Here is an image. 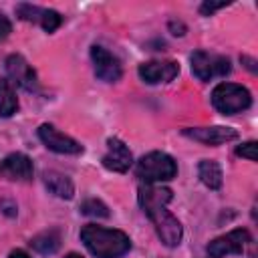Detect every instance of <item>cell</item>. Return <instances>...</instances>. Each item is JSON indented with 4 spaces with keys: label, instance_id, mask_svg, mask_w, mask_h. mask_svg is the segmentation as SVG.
Masks as SVG:
<instances>
[{
    "label": "cell",
    "instance_id": "15",
    "mask_svg": "<svg viewBox=\"0 0 258 258\" xmlns=\"http://www.w3.org/2000/svg\"><path fill=\"white\" fill-rule=\"evenodd\" d=\"M44 185L48 187L50 194H54L56 198H62V200H71L75 194V185H73L71 177L60 171H44Z\"/></svg>",
    "mask_w": 258,
    "mask_h": 258
},
{
    "label": "cell",
    "instance_id": "2",
    "mask_svg": "<svg viewBox=\"0 0 258 258\" xmlns=\"http://www.w3.org/2000/svg\"><path fill=\"white\" fill-rule=\"evenodd\" d=\"M135 173L145 183L169 181V179H173L177 175V163L173 161L171 155H167L163 151H151V153L143 155L137 161Z\"/></svg>",
    "mask_w": 258,
    "mask_h": 258
},
{
    "label": "cell",
    "instance_id": "5",
    "mask_svg": "<svg viewBox=\"0 0 258 258\" xmlns=\"http://www.w3.org/2000/svg\"><path fill=\"white\" fill-rule=\"evenodd\" d=\"M147 218L153 222L155 232H157L159 240H161L165 246L173 248V246H177V244L181 242V234H183L181 224H179V220H177L167 208L155 210V212H151Z\"/></svg>",
    "mask_w": 258,
    "mask_h": 258
},
{
    "label": "cell",
    "instance_id": "23",
    "mask_svg": "<svg viewBox=\"0 0 258 258\" xmlns=\"http://www.w3.org/2000/svg\"><path fill=\"white\" fill-rule=\"evenodd\" d=\"M228 2H204L202 6H200V12L204 14V16H210V14H214L216 10H220V8H224Z\"/></svg>",
    "mask_w": 258,
    "mask_h": 258
},
{
    "label": "cell",
    "instance_id": "28",
    "mask_svg": "<svg viewBox=\"0 0 258 258\" xmlns=\"http://www.w3.org/2000/svg\"><path fill=\"white\" fill-rule=\"evenodd\" d=\"M64 258H83V256H81V254H75V252H71V254H67Z\"/></svg>",
    "mask_w": 258,
    "mask_h": 258
},
{
    "label": "cell",
    "instance_id": "18",
    "mask_svg": "<svg viewBox=\"0 0 258 258\" xmlns=\"http://www.w3.org/2000/svg\"><path fill=\"white\" fill-rule=\"evenodd\" d=\"M18 109V99L8 81L0 83V117H10Z\"/></svg>",
    "mask_w": 258,
    "mask_h": 258
},
{
    "label": "cell",
    "instance_id": "7",
    "mask_svg": "<svg viewBox=\"0 0 258 258\" xmlns=\"http://www.w3.org/2000/svg\"><path fill=\"white\" fill-rule=\"evenodd\" d=\"M38 137L54 153H64V155H79V153H83V145L79 141H75L73 137L60 133L58 129H54L48 123H42L38 127Z\"/></svg>",
    "mask_w": 258,
    "mask_h": 258
},
{
    "label": "cell",
    "instance_id": "24",
    "mask_svg": "<svg viewBox=\"0 0 258 258\" xmlns=\"http://www.w3.org/2000/svg\"><path fill=\"white\" fill-rule=\"evenodd\" d=\"M10 32H12V24H10V20H8L4 14H0V40L8 38Z\"/></svg>",
    "mask_w": 258,
    "mask_h": 258
},
{
    "label": "cell",
    "instance_id": "20",
    "mask_svg": "<svg viewBox=\"0 0 258 258\" xmlns=\"http://www.w3.org/2000/svg\"><path fill=\"white\" fill-rule=\"evenodd\" d=\"M44 10L46 8H40V6H34V4H18L16 6L18 18L28 20V22H38V24H40V20L44 16Z\"/></svg>",
    "mask_w": 258,
    "mask_h": 258
},
{
    "label": "cell",
    "instance_id": "27",
    "mask_svg": "<svg viewBox=\"0 0 258 258\" xmlns=\"http://www.w3.org/2000/svg\"><path fill=\"white\" fill-rule=\"evenodd\" d=\"M242 62H246V67H248V69H250L252 73H256V67H254L256 62H254L252 58H248V56H242Z\"/></svg>",
    "mask_w": 258,
    "mask_h": 258
},
{
    "label": "cell",
    "instance_id": "3",
    "mask_svg": "<svg viewBox=\"0 0 258 258\" xmlns=\"http://www.w3.org/2000/svg\"><path fill=\"white\" fill-rule=\"evenodd\" d=\"M212 105L222 115H234L246 111L252 105V95L246 87L236 83H220L212 91Z\"/></svg>",
    "mask_w": 258,
    "mask_h": 258
},
{
    "label": "cell",
    "instance_id": "10",
    "mask_svg": "<svg viewBox=\"0 0 258 258\" xmlns=\"http://www.w3.org/2000/svg\"><path fill=\"white\" fill-rule=\"evenodd\" d=\"M179 75V64L175 60H149L139 64V77L147 85L169 83Z\"/></svg>",
    "mask_w": 258,
    "mask_h": 258
},
{
    "label": "cell",
    "instance_id": "6",
    "mask_svg": "<svg viewBox=\"0 0 258 258\" xmlns=\"http://www.w3.org/2000/svg\"><path fill=\"white\" fill-rule=\"evenodd\" d=\"M250 242V234L242 228H236L208 244V256L210 258H224L230 254H242L246 244Z\"/></svg>",
    "mask_w": 258,
    "mask_h": 258
},
{
    "label": "cell",
    "instance_id": "25",
    "mask_svg": "<svg viewBox=\"0 0 258 258\" xmlns=\"http://www.w3.org/2000/svg\"><path fill=\"white\" fill-rule=\"evenodd\" d=\"M167 26H169L171 34H175V36H183V34H185V24L179 22V20H171Z\"/></svg>",
    "mask_w": 258,
    "mask_h": 258
},
{
    "label": "cell",
    "instance_id": "12",
    "mask_svg": "<svg viewBox=\"0 0 258 258\" xmlns=\"http://www.w3.org/2000/svg\"><path fill=\"white\" fill-rule=\"evenodd\" d=\"M131 163H133V155H131L129 147L117 137L107 139V153L103 155V165L111 171L125 173L131 167Z\"/></svg>",
    "mask_w": 258,
    "mask_h": 258
},
{
    "label": "cell",
    "instance_id": "11",
    "mask_svg": "<svg viewBox=\"0 0 258 258\" xmlns=\"http://www.w3.org/2000/svg\"><path fill=\"white\" fill-rule=\"evenodd\" d=\"M34 173L32 161L24 153H10L0 161V177L10 181H30Z\"/></svg>",
    "mask_w": 258,
    "mask_h": 258
},
{
    "label": "cell",
    "instance_id": "26",
    "mask_svg": "<svg viewBox=\"0 0 258 258\" xmlns=\"http://www.w3.org/2000/svg\"><path fill=\"white\" fill-rule=\"evenodd\" d=\"M8 258H30V256H28V254H26L24 250H12Z\"/></svg>",
    "mask_w": 258,
    "mask_h": 258
},
{
    "label": "cell",
    "instance_id": "19",
    "mask_svg": "<svg viewBox=\"0 0 258 258\" xmlns=\"http://www.w3.org/2000/svg\"><path fill=\"white\" fill-rule=\"evenodd\" d=\"M81 214L85 216H91V218H109V208L101 202V200H85L81 204Z\"/></svg>",
    "mask_w": 258,
    "mask_h": 258
},
{
    "label": "cell",
    "instance_id": "22",
    "mask_svg": "<svg viewBox=\"0 0 258 258\" xmlns=\"http://www.w3.org/2000/svg\"><path fill=\"white\" fill-rule=\"evenodd\" d=\"M236 155L238 157H246L250 161H256V141H246L242 145L236 147Z\"/></svg>",
    "mask_w": 258,
    "mask_h": 258
},
{
    "label": "cell",
    "instance_id": "13",
    "mask_svg": "<svg viewBox=\"0 0 258 258\" xmlns=\"http://www.w3.org/2000/svg\"><path fill=\"white\" fill-rule=\"evenodd\" d=\"M137 200H139V206L145 212V216H149L155 210L167 208V204L171 202V189L155 185V183H145V185L139 187Z\"/></svg>",
    "mask_w": 258,
    "mask_h": 258
},
{
    "label": "cell",
    "instance_id": "17",
    "mask_svg": "<svg viewBox=\"0 0 258 258\" xmlns=\"http://www.w3.org/2000/svg\"><path fill=\"white\" fill-rule=\"evenodd\" d=\"M30 246L38 252V254H54L58 248H60V232L58 230H46V232H40L36 234L32 240H30Z\"/></svg>",
    "mask_w": 258,
    "mask_h": 258
},
{
    "label": "cell",
    "instance_id": "9",
    "mask_svg": "<svg viewBox=\"0 0 258 258\" xmlns=\"http://www.w3.org/2000/svg\"><path fill=\"white\" fill-rule=\"evenodd\" d=\"M91 58H93V64H95V73L101 81H107V83H115L121 79L123 75V69H121V62L115 54H111L107 48L103 46H93L91 48Z\"/></svg>",
    "mask_w": 258,
    "mask_h": 258
},
{
    "label": "cell",
    "instance_id": "14",
    "mask_svg": "<svg viewBox=\"0 0 258 258\" xmlns=\"http://www.w3.org/2000/svg\"><path fill=\"white\" fill-rule=\"evenodd\" d=\"M183 135L189 137V139H194V141L206 143V145H222V143H228V141L238 139V131H236V129H232V127H222V125L185 129Z\"/></svg>",
    "mask_w": 258,
    "mask_h": 258
},
{
    "label": "cell",
    "instance_id": "8",
    "mask_svg": "<svg viewBox=\"0 0 258 258\" xmlns=\"http://www.w3.org/2000/svg\"><path fill=\"white\" fill-rule=\"evenodd\" d=\"M6 77H8V83H14L26 91H36L38 87L36 73L22 54H10L6 58Z\"/></svg>",
    "mask_w": 258,
    "mask_h": 258
},
{
    "label": "cell",
    "instance_id": "21",
    "mask_svg": "<svg viewBox=\"0 0 258 258\" xmlns=\"http://www.w3.org/2000/svg\"><path fill=\"white\" fill-rule=\"evenodd\" d=\"M60 22H62V16H60L56 10L46 8V10H44V16H42V20H40V26H42L46 32H54V30L60 26Z\"/></svg>",
    "mask_w": 258,
    "mask_h": 258
},
{
    "label": "cell",
    "instance_id": "4",
    "mask_svg": "<svg viewBox=\"0 0 258 258\" xmlns=\"http://www.w3.org/2000/svg\"><path fill=\"white\" fill-rule=\"evenodd\" d=\"M191 73L200 79V81H210L214 77H224L232 71L230 58L222 56V54H210L206 50H196L191 56Z\"/></svg>",
    "mask_w": 258,
    "mask_h": 258
},
{
    "label": "cell",
    "instance_id": "1",
    "mask_svg": "<svg viewBox=\"0 0 258 258\" xmlns=\"http://www.w3.org/2000/svg\"><path fill=\"white\" fill-rule=\"evenodd\" d=\"M81 240L95 258H121L131 250V240L121 230L89 224L81 230Z\"/></svg>",
    "mask_w": 258,
    "mask_h": 258
},
{
    "label": "cell",
    "instance_id": "16",
    "mask_svg": "<svg viewBox=\"0 0 258 258\" xmlns=\"http://www.w3.org/2000/svg\"><path fill=\"white\" fill-rule=\"evenodd\" d=\"M198 175H200V179L206 187H210V189H220L222 187L224 175H222V167L216 161L202 159L200 165H198Z\"/></svg>",
    "mask_w": 258,
    "mask_h": 258
}]
</instances>
